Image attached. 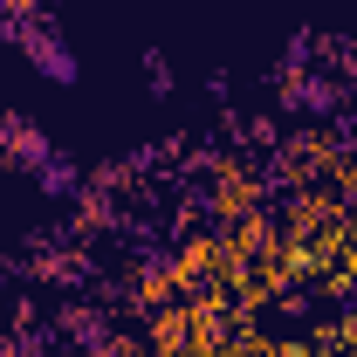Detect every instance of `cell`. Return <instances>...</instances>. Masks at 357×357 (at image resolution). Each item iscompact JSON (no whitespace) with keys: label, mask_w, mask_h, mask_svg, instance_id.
<instances>
[{"label":"cell","mask_w":357,"mask_h":357,"mask_svg":"<svg viewBox=\"0 0 357 357\" xmlns=\"http://www.w3.org/2000/svg\"><path fill=\"white\" fill-rule=\"evenodd\" d=\"M14 158H21V165L42 158V131H35L28 117H0V165H14Z\"/></svg>","instance_id":"obj_1"}]
</instances>
